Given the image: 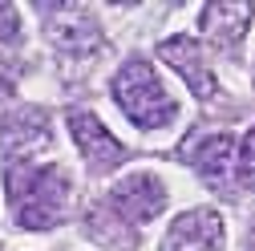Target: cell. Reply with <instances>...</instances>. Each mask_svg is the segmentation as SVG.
<instances>
[{
    "label": "cell",
    "instance_id": "cell-6",
    "mask_svg": "<svg viewBox=\"0 0 255 251\" xmlns=\"http://www.w3.org/2000/svg\"><path fill=\"white\" fill-rule=\"evenodd\" d=\"M69 130H73V142L81 150V158L89 162V170H110V166H118L126 158V146L89 110H73L69 114Z\"/></svg>",
    "mask_w": 255,
    "mask_h": 251
},
{
    "label": "cell",
    "instance_id": "cell-10",
    "mask_svg": "<svg viewBox=\"0 0 255 251\" xmlns=\"http://www.w3.org/2000/svg\"><path fill=\"white\" fill-rule=\"evenodd\" d=\"M4 146H8V154H28V150H37V146H45L49 142V122H45V114H37V110H16L4 126Z\"/></svg>",
    "mask_w": 255,
    "mask_h": 251
},
{
    "label": "cell",
    "instance_id": "cell-7",
    "mask_svg": "<svg viewBox=\"0 0 255 251\" xmlns=\"http://www.w3.org/2000/svg\"><path fill=\"white\" fill-rule=\"evenodd\" d=\"M158 57L166 61V65L190 85V93L195 98H215V73L203 65V53H199V45L190 41V37H170V41H162L158 45Z\"/></svg>",
    "mask_w": 255,
    "mask_h": 251
},
{
    "label": "cell",
    "instance_id": "cell-4",
    "mask_svg": "<svg viewBox=\"0 0 255 251\" xmlns=\"http://www.w3.org/2000/svg\"><path fill=\"white\" fill-rule=\"evenodd\" d=\"M162 207H166V186L150 170L126 174L110 191V211L122 215V219H130V223H150L154 215H162Z\"/></svg>",
    "mask_w": 255,
    "mask_h": 251
},
{
    "label": "cell",
    "instance_id": "cell-13",
    "mask_svg": "<svg viewBox=\"0 0 255 251\" xmlns=\"http://www.w3.org/2000/svg\"><path fill=\"white\" fill-rule=\"evenodd\" d=\"M247 251H255V239H251V247H247Z\"/></svg>",
    "mask_w": 255,
    "mask_h": 251
},
{
    "label": "cell",
    "instance_id": "cell-8",
    "mask_svg": "<svg viewBox=\"0 0 255 251\" xmlns=\"http://www.w3.org/2000/svg\"><path fill=\"white\" fill-rule=\"evenodd\" d=\"M231 150H235V138L231 134H207V138H195L182 154L186 162L199 170V178L215 191H223L231 178Z\"/></svg>",
    "mask_w": 255,
    "mask_h": 251
},
{
    "label": "cell",
    "instance_id": "cell-12",
    "mask_svg": "<svg viewBox=\"0 0 255 251\" xmlns=\"http://www.w3.org/2000/svg\"><path fill=\"white\" fill-rule=\"evenodd\" d=\"M20 37V12L12 4H0V41H16Z\"/></svg>",
    "mask_w": 255,
    "mask_h": 251
},
{
    "label": "cell",
    "instance_id": "cell-5",
    "mask_svg": "<svg viewBox=\"0 0 255 251\" xmlns=\"http://www.w3.org/2000/svg\"><path fill=\"white\" fill-rule=\"evenodd\" d=\"M219 247H223V215L211 207L178 215L162 239V251H219Z\"/></svg>",
    "mask_w": 255,
    "mask_h": 251
},
{
    "label": "cell",
    "instance_id": "cell-3",
    "mask_svg": "<svg viewBox=\"0 0 255 251\" xmlns=\"http://www.w3.org/2000/svg\"><path fill=\"white\" fill-rule=\"evenodd\" d=\"M41 12H45V33H49V41L61 53L89 57V53L102 49V28H98V20H93L89 8H81V4H53V8H41Z\"/></svg>",
    "mask_w": 255,
    "mask_h": 251
},
{
    "label": "cell",
    "instance_id": "cell-11",
    "mask_svg": "<svg viewBox=\"0 0 255 251\" xmlns=\"http://www.w3.org/2000/svg\"><path fill=\"white\" fill-rule=\"evenodd\" d=\"M235 174H239L243 186H255V126L247 130V138H243V146H239V166H235Z\"/></svg>",
    "mask_w": 255,
    "mask_h": 251
},
{
    "label": "cell",
    "instance_id": "cell-9",
    "mask_svg": "<svg viewBox=\"0 0 255 251\" xmlns=\"http://www.w3.org/2000/svg\"><path fill=\"white\" fill-rule=\"evenodd\" d=\"M247 24H251L247 4H207L203 8V33L219 49H235V41L247 33Z\"/></svg>",
    "mask_w": 255,
    "mask_h": 251
},
{
    "label": "cell",
    "instance_id": "cell-1",
    "mask_svg": "<svg viewBox=\"0 0 255 251\" xmlns=\"http://www.w3.org/2000/svg\"><path fill=\"white\" fill-rule=\"evenodd\" d=\"M4 186H8V199H12V219L24 231H49L57 223H65L69 178L61 166L12 162L4 170Z\"/></svg>",
    "mask_w": 255,
    "mask_h": 251
},
{
    "label": "cell",
    "instance_id": "cell-2",
    "mask_svg": "<svg viewBox=\"0 0 255 251\" xmlns=\"http://www.w3.org/2000/svg\"><path fill=\"white\" fill-rule=\"evenodd\" d=\"M114 102L122 106V114L130 118L138 130H162L178 118V102L162 89L158 73L146 65L142 57L126 61L114 77Z\"/></svg>",
    "mask_w": 255,
    "mask_h": 251
}]
</instances>
